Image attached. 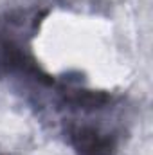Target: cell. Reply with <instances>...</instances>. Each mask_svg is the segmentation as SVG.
Here are the masks:
<instances>
[{"label":"cell","instance_id":"6da1fadb","mask_svg":"<svg viewBox=\"0 0 153 155\" xmlns=\"http://www.w3.org/2000/svg\"><path fill=\"white\" fill-rule=\"evenodd\" d=\"M72 143L79 155H110L112 152V141L94 128L72 130Z\"/></svg>","mask_w":153,"mask_h":155},{"label":"cell","instance_id":"7a4b0ae2","mask_svg":"<svg viewBox=\"0 0 153 155\" xmlns=\"http://www.w3.org/2000/svg\"><path fill=\"white\" fill-rule=\"evenodd\" d=\"M106 101H108L106 94H94V92H76L74 96L69 97V103L83 108H99Z\"/></svg>","mask_w":153,"mask_h":155}]
</instances>
